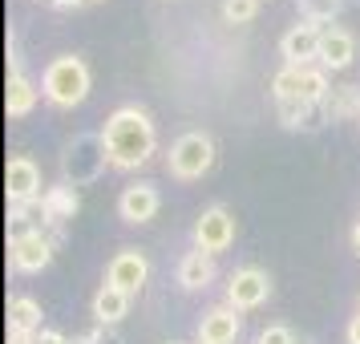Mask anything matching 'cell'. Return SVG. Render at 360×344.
<instances>
[{
  "label": "cell",
  "mask_w": 360,
  "mask_h": 344,
  "mask_svg": "<svg viewBox=\"0 0 360 344\" xmlns=\"http://www.w3.org/2000/svg\"><path fill=\"white\" fill-rule=\"evenodd\" d=\"M356 57V37L348 29H324V41H320V65L324 69H348Z\"/></svg>",
  "instance_id": "cell-15"
},
{
  "label": "cell",
  "mask_w": 360,
  "mask_h": 344,
  "mask_svg": "<svg viewBox=\"0 0 360 344\" xmlns=\"http://www.w3.org/2000/svg\"><path fill=\"white\" fill-rule=\"evenodd\" d=\"M239 340V312L231 304H214L198 320V344H235Z\"/></svg>",
  "instance_id": "cell-13"
},
{
  "label": "cell",
  "mask_w": 360,
  "mask_h": 344,
  "mask_svg": "<svg viewBox=\"0 0 360 344\" xmlns=\"http://www.w3.org/2000/svg\"><path fill=\"white\" fill-rule=\"evenodd\" d=\"M8 332H45L41 328V304L33 295H13L8 300Z\"/></svg>",
  "instance_id": "cell-21"
},
{
  "label": "cell",
  "mask_w": 360,
  "mask_h": 344,
  "mask_svg": "<svg viewBox=\"0 0 360 344\" xmlns=\"http://www.w3.org/2000/svg\"><path fill=\"white\" fill-rule=\"evenodd\" d=\"M214 279V255H207V251H186L179 263V284L186 288V292H202V288H211Z\"/></svg>",
  "instance_id": "cell-16"
},
{
  "label": "cell",
  "mask_w": 360,
  "mask_h": 344,
  "mask_svg": "<svg viewBox=\"0 0 360 344\" xmlns=\"http://www.w3.org/2000/svg\"><path fill=\"white\" fill-rule=\"evenodd\" d=\"M41 332H8V344H37Z\"/></svg>",
  "instance_id": "cell-28"
},
{
  "label": "cell",
  "mask_w": 360,
  "mask_h": 344,
  "mask_svg": "<svg viewBox=\"0 0 360 344\" xmlns=\"http://www.w3.org/2000/svg\"><path fill=\"white\" fill-rule=\"evenodd\" d=\"M166 166H170V174H174L179 182L202 179V174L214 166V138H211V134H202V130L182 134L179 142L170 146V158H166Z\"/></svg>",
  "instance_id": "cell-5"
},
{
  "label": "cell",
  "mask_w": 360,
  "mask_h": 344,
  "mask_svg": "<svg viewBox=\"0 0 360 344\" xmlns=\"http://www.w3.org/2000/svg\"><path fill=\"white\" fill-rule=\"evenodd\" d=\"M110 166V150H105V138L101 134H77L73 142L61 154V174H65V186H89L98 182Z\"/></svg>",
  "instance_id": "cell-3"
},
{
  "label": "cell",
  "mask_w": 360,
  "mask_h": 344,
  "mask_svg": "<svg viewBox=\"0 0 360 344\" xmlns=\"http://www.w3.org/2000/svg\"><path fill=\"white\" fill-rule=\"evenodd\" d=\"M279 106V122L288 130H320L324 122V106H308V101H276Z\"/></svg>",
  "instance_id": "cell-19"
},
{
  "label": "cell",
  "mask_w": 360,
  "mask_h": 344,
  "mask_svg": "<svg viewBox=\"0 0 360 344\" xmlns=\"http://www.w3.org/2000/svg\"><path fill=\"white\" fill-rule=\"evenodd\" d=\"M126 312H130V295L122 292V288H114V284H101L98 295H94V316H98V324L114 328Z\"/></svg>",
  "instance_id": "cell-18"
},
{
  "label": "cell",
  "mask_w": 360,
  "mask_h": 344,
  "mask_svg": "<svg viewBox=\"0 0 360 344\" xmlns=\"http://www.w3.org/2000/svg\"><path fill=\"white\" fill-rule=\"evenodd\" d=\"M4 195H8L13 207L41 198V166H37L29 154L8 158V166H4Z\"/></svg>",
  "instance_id": "cell-8"
},
{
  "label": "cell",
  "mask_w": 360,
  "mask_h": 344,
  "mask_svg": "<svg viewBox=\"0 0 360 344\" xmlns=\"http://www.w3.org/2000/svg\"><path fill=\"white\" fill-rule=\"evenodd\" d=\"M37 344H69L65 332H57V328H45L41 336H37Z\"/></svg>",
  "instance_id": "cell-27"
},
{
  "label": "cell",
  "mask_w": 360,
  "mask_h": 344,
  "mask_svg": "<svg viewBox=\"0 0 360 344\" xmlns=\"http://www.w3.org/2000/svg\"><path fill=\"white\" fill-rule=\"evenodd\" d=\"M259 13V0H223V20L227 25H247Z\"/></svg>",
  "instance_id": "cell-24"
},
{
  "label": "cell",
  "mask_w": 360,
  "mask_h": 344,
  "mask_svg": "<svg viewBox=\"0 0 360 344\" xmlns=\"http://www.w3.org/2000/svg\"><path fill=\"white\" fill-rule=\"evenodd\" d=\"M89 65H85L77 53H65V57H53L45 73H41V94L49 106L57 110H73V106H82L89 98Z\"/></svg>",
  "instance_id": "cell-2"
},
{
  "label": "cell",
  "mask_w": 360,
  "mask_h": 344,
  "mask_svg": "<svg viewBox=\"0 0 360 344\" xmlns=\"http://www.w3.org/2000/svg\"><path fill=\"white\" fill-rule=\"evenodd\" d=\"M352 247H356V255H360V219H356V227H352Z\"/></svg>",
  "instance_id": "cell-31"
},
{
  "label": "cell",
  "mask_w": 360,
  "mask_h": 344,
  "mask_svg": "<svg viewBox=\"0 0 360 344\" xmlns=\"http://www.w3.org/2000/svg\"><path fill=\"white\" fill-rule=\"evenodd\" d=\"M360 117V85H336L324 101V117Z\"/></svg>",
  "instance_id": "cell-22"
},
{
  "label": "cell",
  "mask_w": 360,
  "mask_h": 344,
  "mask_svg": "<svg viewBox=\"0 0 360 344\" xmlns=\"http://www.w3.org/2000/svg\"><path fill=\"white\" fill-rule=\"evenodd\" d=\"M101 138H105V150H110V166L114 170H138L154 158V146H158V130L142 106H117L114 114L105 117L101 126Z\"/></svg>",
  "instance_id": "cell-1"
},
{
  "label": "cell",
  "mask_w": 360,
  "mask_h": 344,
  "mask_svg": "<svg viewBox=\"0 0 360 344\" xmlns=\"http://www.w3.org/2000/svg\"><path fill=\"white\" fill-rule=\"evenodd\" d=\"M49 263H53V239L45 231L20 239V243H8V267L20 272V276H33V272L49 267Z\"/></svg>",
  "instance_id": "cell-11"
},
{
  "label": "cell",
  "mask_w": 360,
  "mask_h": 344,
  "mask_svg": "<svg viewBox=\"0 0 360 344\" xmlns=\"http://www.w3.org/2000/svg\"><path fill=\"white\" fill-rule=\"evenodd\" d=\"M37 98H41V89L25 73H8V89H4V110H8V117H29Z\"/></svg>",
  "instance_id": "cell-17"
},
{
  "label": "cell",
  "mask_w": 360,
  "mask_h": 344,
  "mask_svg": "<svg viewBox=\"0 0 360 344\" xmlns=\"http://www.w3.org/2000/svg\"><path fill=\"white\" fill-rule=\"evenodd\" d=\"M170 344H179V340H170Z\"/></svg>",
  "instance_id": "cell-35"
},
{
  "label": "cell",
  "mask_w": 360,
  "mask_h": 344,
  "mask_svg": "<svg viewBox=\"0 0 360 344\" xmlns=\"http://www.w3.org/2000/svg\"><path fill=\"white\" fill-rule=\"evenodd\" d=\"M45 227H53L49 211H45V198H33V203H20L8 211V243H20L29 235H41Z\"/></svg>",
  "instance_id": "cell-14"
},
{
  "label": "cell",
  "mask_w": 360,
  "mask_h": 344,
  "mask_svg": "<svg viewBox=\"0 0 360 344\" xmlns=\"http://www.w3.org/2000/svg\"><path fill=\"white\" fill-rule=\"evenodd\" d=\"M162 207V195H158V186L154 182H130L122 195H117V215L126 219V223H150L154 215Z\"/></svg>",
  "instance_id": "cell-10"
},
{
  "label": "cell",
  "mask_w": 360,
  "mask_h": 344,
  "mask_svg": "<svg viewBox=\"0 0 360 344\" xmlns=\"http://www.w3.org/2000/svg\"><path fill=\"white\" fill-rule=\"evenodd\" d=\"M41 198H45V211H49L53 227H65L69 219L77 215V207H82V198H77L73 186H49Z\"/></svg>",
  "instance_id": "cell-20"
},
{
  "label": "cell",
  "mask_w": 360,
  "mask_h": 344,
  "mask_svg": "<svg viewBox=\"0 0 360 344\" xmlns=\"http://www.w3.org/2000/svg\"><path fill=\"white\" fill-rule=\"evenodd\" d=\"M150 279V263L142 251H134V247H122L114 260H110V267H105V284H114V288H122L126 295L142 292V284Z\"/></svg>",
  "instance_id": "cell-9"
},
{
  "label": "cell",
  "mask_w": 360,
  "mask_h": 344,
  "mask_svg": "<svg viewBox=\"0 0 360 344\" xmlns=\"http://www.w3.org/2000/svg\"><path fill=\"white\" fill-rule=\"evenodd\" d=\"M255 344H295V336H292V328L288 324H267Z\"/></svg>",
  "instance_id": "cell-25"
},
{
  "label": "cell",
  "mask_w": 360,
  "mask_h": 344,
  "mask_svg": "<svg viewBox=\"0 0 360 344\" xmlns=\"http://www.w3.org/2000/svg\"><path fill=\"white\" fill-rule=\"evenodd\" d=\"M69 344H89V336H77V340H69Z\"/></svg>",
  "instance_id": "cell-32"
},
{
  "label": "cell",
  "mask_w": 360,
  "mask_h": 344,
  "mask_svg": "<svg viewBox=\"0 0 360 344\" xmlns=\"http://www.w3.org/2000/svg\"><path fill=\"white\" fill-rule=\"evenodd\" d=\"M267 295H271V276H267L263 267H239V272H231V279H227V304L235 312L259 308Z\"/></svg>",
  "instance_id": "cell-7"
},
{
  "label": "cell",
  "mask_w": 360,
  "mask_h": 344,
  "mask_svg": "<svg viewBox=\"0 0 360 344\" xmlns=\"http://www.w3.org/2000/svg\"><path fill=\"white\" fill-rule=\"evenodd\" d=\"M85 4H98V0H85Z\"/></svg>",
  "instance_id": "cell-34"
},
{
  "label": "cell",
  "mask_w": 360,
  "mask_h": 344,
  "mask_svg": "<svg viewBox=\"0 0 360 344\" xmlns=\"http://www.w3.org/2000/svg\"><path fill=\"white\" fill-rule=\"evenodd\" d=\"M320 41H324V29L316 25H295L283 33L279 41V53L288 65H308V61H320Z\"/></svg>",
  "instance_id": "cell-12"
},
{
  "label": "cell",
  "mask_w": 360,
  "mask_h": 344,
  "mask_svg": "<svg viewBox=\"0 0 360 344\" xmlns=\"http://www.w3.org/2000/svg\"><path fill=\"white\" fill-rule=\"evenodd\" d=\"M271 94L276 101H308V106H324L332 85H328L324 69H311V65H283L271 77Z\"/></svg>",
  "instance_id": "cell-4"
},
{
  "label": "cell",
  "mask_w": 360,
  "mask_h": 344,
  "mask_svg": "<svg viewBox=\"0 0 360 344\" xmlns=\"http://www.w3.org/2000/svg\"><path fill=\"white\" fill-rule=\"evenodd\" d=\"M348 344H360V312L348 320Z\"/></svg>",
  "instance_id": "cell-29"
},
{
  "label": "cell",
  "mask_w": 360,
  "mask_h": 344,
  "mask_svg": "<svg viewBox=\"0 0 360 344\" xmlns=\"http://www.w3.org/2000/svg\"><path fill=\"white\" fill-rule=\"evenodd\" d=\"M235 243V215L227 207H207V211L198 215L195 223V247L198 251H207V255H219V251H227Z\"/></svg>",
  "instance_id": "cell-6"
},
{
  "label": "cell",
  "mask_w": 360,
  "mask_h": 344,
  "mask_svg": "<svg viewBox=\"0 0 360 344\" xmlns=\"http://www.w3.org/2000/svg\"><path fill=\"white\" fill-rule=\"evenodd\" d=\"M53 4H57V8H82L85 0H53Z\"/></svg>",
  "instance_id": "cell-30"
},
{
  "label": "cell",
  "mask_w": 360,
  "mask_h": 344,
  "mask_svg": "<svg viewBox=\"0 0 360 344\" xmlns=\"http://www.w3.org/2000/svg\"><path fill=\"white\" fill-rule=\"evenodd\" d=\"M89 344H126L122 336H117L114 328H105V324H98L94 332H89Z\"/></svg>",
  "instance_id": "cell-26"
},
{
  "label": "cell",
  "mask_w": 360,
  "mask_h": 344,
  "mask_svg": "<svg viewBox=\"0 0 360 344\" xmlns=\"http://www.w3.org/2000/svg\"><path fill=\"white\" fill-rule=\"evenodd\" d=\"M300 13L308 25H324L340 13V0H300Z\"/></svg>",
  "instance_id": "cell-23"
},
{
  "label": "cell",
  "mask_w": 360,
  "mask_h": 344,
  "mask_svg": "<svg viewBox=\"0 0 360 344\" xmlns=\"http://www.w3.org/2000/svg\"><path fill=\"white\" fill-rule=\"evenodd\" d=\"M356 312H360V295H356Z\"/></svg>",
  "instance_id": "cell-33"
}]
</instances>
